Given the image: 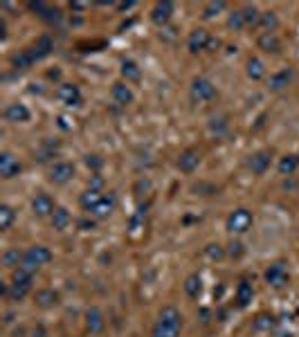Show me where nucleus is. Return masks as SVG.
<instances>
[{
    "mask_svg": "<svg viewBox=\"0 0 299 337\" xmlns=\"http://www.w3.org/2000/svg\"><path fill=\"white\" fill-rule=\"evenodd\" d=\"M180 328H182V315L178 313L176 306H164L153 326V337H178Z\"/></svg>",
    "mask_w": 299,
    "mask_h": 337,
    "instance_id": "obj_1",
    "label": "nucleus"
},
{
    "mask_svg": "<svg viewBox=\"0 0 299 337\" xmlns=\"http://www.w3.org/2000/svg\"><path fill=\"white\" fill-rule=\"evenodd\" d=\"M31 279H34V274H27V272H23V270H16L12 283L3 286V294L9 299V302H23V299L27 297V292L31 290Z\"/></svg>",
    "mask_w": 299,
    "mask_h": 337,
    "instance_id": "obj_2",
    "label": "nucleus"
},
{
    "mask_svg": "<svg viewBox=\"0 0 299 337\" xmlns=\"http://www.w3.org/2000/svg\"><path fill=\"white\" fill-rule=\"evenodd\" d=\"M50 261H52V252L43 245H34V247H29V250H25L18 270H23V272H27V274H34L36 270L43 268L45 263H50Z\"/></svg>",
    "mask_w": 299,
    "mask_h": 337,
    "instance_id": "obj_3",
    "label": "nucleus"
},
{
    "mask_svg": "<svg viewBox=\"0 0 299 337\" xmlns=\"http://www.w3.org/2000/svg\"><path fill=\"white\" fill-rule=\"evenodd\" d=\"M252 222H254L252 211H248V209H234L232 214L227 216V230L232 232V234H245V232L252 227Z\"/></svg>",
    "mask_w": 299,
    "mask_h": 337,
    "instance_id": "obj_4",
    "label": "nucleus"
},
{
    "mask_svg": "<svg viewBox=\"0 0 299 337\" xmlns=\"http://www.w3.org/2000/svg\"><path fill=\"white\" fill-rule=\"evenodd\" d=\"M191 99L193 101H212L216 99V88H214L212 81L207 79H196L191 84Z\"/></svg>",
    "mask_w": 299,
    "mask_h": 337,
    "instance_id": "obj_5",
    "label": "nucleus"
},
{
    "mask_svg": "<svg viewBox=\"0 0 299 337\" xmlns=\"http://www.w3.org/2000/svg\"><path fill=\"white\" fill-rule=\"evenodd\" d=\"M263 277L272 288H283L288 283V279H290V274H288V268L283 266V263H272V266L265 270Z\"/></svg>",
    "mask_w": 299,
    "mask_h": 337,
    "instance_id": "obj_6",
    "label": "nucleus"
},
{
    "mask_svg": "<svg viewBox=\"0 0 299 337\" xmlns=\"http://www.w3.org/2000/svg\"><path fill=\"white\" fill-rule=\"evenodd\" d=\"M20 171H23V164H20L12 153H9V151L0 153V175H3L5 180L16 178V175L20 173Z\"/></svg>",
    "mask_w": 299,
    "mask_h": 337,
    "instance_id": "obj_7",
    "label": "nucleus"
},
{
    "mask_svg": "<svg viewBox=\"0 0 299 337\" xmlns=\"http://www.w3.org/2000/svg\"><path fill=\"white\" fill-rule=\"evenodd\" d=\"M31 209H34V214L39 216V218H45V216L54 214L56 205H54L50 194H36L34 200H31Z\"/></svg>",
    "mask_w": 299,
    "mask_h": 337,
    "instance_id": "obj_8",
    "label": "nucleus"
},
{
    "mask_svg": "<svg viewBox=\"0 0 299 337\" xmlns=\"http://www.w3.org/2000/svg\"><path fill=\"white\" fill-rule=\"evenodd\" d=\"M115 207H117V196H115V194H104L102 200L94 205V209L90 211V214H92L97 220H104V218H108V216L113 214Z\"/></svg>",
    "mask_w": 299,
    "mask_h": 337,
    "instance_id": "obj_9",
    "label": "nucleus"
},
{
    "mask_svg": "<svg viewBox=\"0 0 299 337\" xmlns=\"http://www.w3.org/2000/svg\"><path fill=\"white\" fill-rule=\"evenodd\" d=\"M56 97H59L61 103H65V106H79L81 103V90H79V86L75 84H61L59 90H56Z\"/></svg>",
    "mask_w": 299,
    "mask_h": 337,
    "instance_id": "obj_10",
    "label": "nucleus"
},
{
    "mask_svg": "<svg viewBox=\"0 0 299 337\" xmlns=\"http://www.w3.org/2000/svg\"><path fill=\"white\" fill-rule=\"evenodd\" d=\"M86 328L90 335H99L104 328H106V319H104V313L99 308H88L86 310Z\"/></svg>",
    "mask_w": 299,
    "mask_h": 337,
    "instance_id": "obj_11",
    "label": "nucleus"
},
{
    "mask_svg": "<svg viewBox=\"0 0 299 337\" xmlns=\"http://www.w3.org/2000/svg\"><path fill=\"white\" fill-rule=\"evenodd\" d=\"M72 175H75V167H72L70 162H56L54 167L50 169V180L56 184H65L72 180Z\"/></svg>",
    "mask_w": 299,
    "mask_h": 337,
    "instance_id": "obj_12",
    "label": "nucleus"
},
{
    "mask_svg": "<svg viewBox=\"0 0 299 337\" xmlns=\"http://www.w3.org/2000/svg\"><path fill=\"white\" fill-rule=\"evenodd\" d=\"M198 164H201V155H198L196 148H187V151H182L180 158H178V169H180L182 173H193V171L198 169Z\"/></svg>",
    "mask_w": 299,
    "mask_h": 337,
    "instance_id": "obj_13",
    "label": "nucleus"
},
{
    "mask_svg": "<svg viewBox=\"0 0 299 337\" xmlns=\"http://www.w3.org/2000/svg\"><path fill=\"white\" fill-rule=\"evenodd\" d=\"M209 43H212V36H209L207 29H193L187 39V48L191 52H201V50H207Z\"/></svg>",
    "mask_w": 299,
    "mask_h": 337,
    "instance_id": "obj_14",
    "label": "nucleus"
},
{
    "mask_svg": "<svg viewBox=\"0 0 299 337\" xmlns=\"http://www.w3.org/2000/svg\"><path fill=\"white\" fill-rule=\"evenodd\" d=\"M110 95H113V101L119 103V106H128V103L133 101V90H130L128 84H124V81L113 84V88H110Z\"/></svg>",
    "mask_w": 299,
    "mask_h": 337,
    "instance_id": "obj_15",
    "label": "nucleus"
},
{
    "mask_svg": "<svg viewBox=\"0 0 299 337\" xmlns=\"http://www.w3.org/2000/svg\"><path fill=\"white\" fill-rule=\"evenodd\" d=\"M5 119L7 122H12V124H16V122H27L29 119V108L25 106V103H9L7 108H5Z\"/></svg>",
    "mask_w": 299,
    "mask_h": 337,
    "instance_id": "obj_16",
    "label": "nucleus"
},
{
    "mask_svg": "<svg viewBox=\"0 0 299 337\" xmlns=\"http://www.w3.org/2000/svg\"><path fill=\"white\" fill-rule=\"evenodd\" d=\"M270 158L272 155L268 153V151H259V153H254L250 158V162H248V167H250V171L254 175H263L265 171H268V167H270Z\"/></svg>",
    "mask_w": 299,
    "mask_h": 337,
    "instance_id": "obj_17",
    "label": "nucleus"
},
{
    "mask_svg": "<svg viewBox=\"0 0 299 337\" xmlns=\"http://www.w3.org/2000/svg\"><path fill=\"white\" fill-rule=\"evenodd\" d=\"M171 14H173V3H157L153 12H151V18H153L155 25H164L169 23Z\"/></svg>",
    "mask_w": 299,
    "mask_h": 337,
    "instance_id": "obj_18",
    "label": "nucleus"
},
{
    "mask_svg": "<svg viewBox=\"0 0 299 337\" xmlns=\"http://www.w3.org/2000/svg\"><path fill=\"white\" fill-rule=\"evenodd\" d=\"M259 48L263 50V52H279L281 50V41H279V36H277L275 32H263L259 36Z\"/></svg>",
    "mask_w": 299,
    "mask_h": 337,
    "instance_id": "obj_19",
    "label": "nucleus"
},
{
    "mask_svg": "<svg viewBox=\"0 0 299 337\" xmlns=\"http://www.w3.org/2000/svg\"><path fill=\"white\" fill-rule=\"evenodd\" d=\"M36 304L41 306V308H54L56 304H59V292H54L52 288H43L36 292Z\"/></svg>",
    "mask_w": 299,
    "mask_h": 337,
    "instance_id": "obj_20",
    "label": "nucleus"
},
{
    "mask_svg": "<svg viewBox=\"0 0 299 337\" xmlns=\"http://www.w3.org/2000/svg\"><path fill=\"white\" fill-rule=\"evenodd\" d=\"M70 222H72L70 211L63 209V207H56L54 214H52V227H54V230H59V232H63V230H68V227H70Z\"/></svg>",
    "mask_w": 299,
    "mask_h": 337,
    "instance_id": "obj_21",
    "label": "nucleus"
},
{
    "mask_svg": "<svg viewBox=\"0 0 299 337\" xmlns=\"http://www.w3.org/2000/svg\"><path fill=\"white\" fill-rule=\"evenodd\" d=\"M122 77L126 79V84H128V81H140L142 72H140L138 63H135V61H130V59H124L122 61Z\"/></svg>",
    "mask_w": 299,
    "mask_h": 337,
    "instance_id": "obj_22",
    "label": "nucleus"
},
{
    "mask_svg": "<svg viewBox=\"0 0 299 337\" xmlns=\"http://www.w3.org/2000/svg\"><path fill=\"white\" fill-rule=\"evenodd\" d=\"M248 77L252 81H259L265 77V65L261 59H256V56H252V59L248 61Z\"/></svg>",
    "mask_w": 299,
    "mask_h": 337,
    "instance_id": "obj_23",
    "label": "nucleus"
},
{
    "mask_svg": "<svg viewBox=\"0 0 299 337\" xmlns=\"http://www.w3.org/2000/svg\"><path fill=\"white\" fill-rule=\"evenodd\" d=\"M252 302V286L248 281H241L239 288H236V304H239V308H245Z\"/></svg>",
    "mask_w": 299,
    "mask_h": 337,
    "instance_id": "obj_24",
    "label": "nucleus"
},
{
    "mask_svg": "<svg viewBox=\"0 0 299 337\" xmlns=\"http://www.w3.org/2000/svg\"><path fill=\"white\" fill-rule=\"evenodd\" d=\"M290 79H292V70H281L270 77V88L272 90H281V88H286L290 84Z\"/></svg>",
    "mask_w": 299,
    "mask_h": 337,
    "instance_id": "obj_25",
    "label": "nucleus"
},
{
    "mask_svg": "<svg viewBox=\"0 0 299 337\" xmlns=\"http://www.w3.org/2000/svg\"><path fill=\"white\" fill-rule=\"evenodd\" d=\"M102 196H104L102 191L88 189L86 194H83L81 198H79V202H81V207H83V209H86V211H92V209H94V205H97V202L102 200Z\"/></svg>",
    "mask_w": 299,
    "mask_h": 337,
    "instance_id": "obj_26",
    "label": "nucleus"
},
{
    "mask_svg": "<svg viewBox=\"0 0 299 337\" xmlns=\"http://www.w3.org/2000/svg\"><path fill=\"white\" fill-rule=\"evenodd\" d=\"M203 290V281L198 274H189V277L185 279V292L189 294V297H198Z\"/></svg>",
    "mask_w": 299,
    "mask_h": 337,
    "instance_id": "obj_27",
    "label": "nucleus"
},
{
    "mask_svg": "<svg viewBox=\"0 0 299 337\" xmlns=\"http://www.w3.org/2000/svg\"><path fill=\"white\" fill-rule=\"evenodd\" d=\"M23 254H25V252H20L18 247H14V250H7V252L3 254V266H7V268H18L20 261H23Z\"/></svg>",
    "mask_w": 299,
    "mask_h": 337,
    "instance_id": "obj_28",
    "label": "nucleus"
},
{
    "mask_svg": "<svg viewBox=\"0 0 299 337\" xmlns=\"http://www.w3.org/2000/svg\"><path fill=\"white\" fill-rule=\"evenodd\" d=\"M297 164H299V158H295V155H286V158L279 160V173L281 175H292L295 169H297Z\"/></svg>",
    "mask_w": 299,
    "mask_h": 337,
    "instance_id": "obj_29",
    "label": "nucleus"
},
{
    "mask_svg": "<svg viewBox=\"0 0 299 337\" xmlns=\"http://www.w3.org/2000/svg\"><path fill=\"white\" fill-rule=\"evenodd\" d=\"M16 211L9 205H0V230H9L14 225Z\"/></svg>",
    "mask_w": 299,
    "mask_h": 337,
    "instance_id": "obj_30",
    "label": "nucleus"
},
{
    "mask_svg": "<svg viewBox=\"0 0 299 337\" xmlns=\"http://www.w3.org/2000/svg\"><path fill=\"white\" fill-rule=\"evenodd\" d=\"M50 50H52V39H50V36H41V39L36 41V45L31 48V52H34L36 59L47 56V54H50Z\"/></svg>",
    "mask_w": 299,
    "mask_h": 337,
    "instance_id": "obj_31",
    "label": "nucleus"
},
{
    "mask_svg": "<svg viewBox=\"0 0 299 337\" xmlns=\"http://www.w3.org/2000/svg\"><path fill=\"white\" fill-rule=\"evenodd\" d=\"M31 9H36V12H43L41 14V18H45V20H56L59 18V9H52V7H47V5H43V3H31L29 5Z\"/></svg>",
    "mask_w": 299,
    "mask_h": 337,
    "instance_id": "obj_32",
    "label": "nucleus"
},
{
    "mask_svg": "<svg viewBox=\"0 0 299 337\" xmlns=\"http://www.w3.org/2000/svg\"><path fill=\"white\" fill-rule=\"evenodd\" d=\"M261 25L265 27V32H275L277 25H279V18H277L275 12H265L261 14Z\"/></svg>",
    "mask_w": 299,
    "mask_h": 337,
    "instance_id": "obj_33",
    "label": "nucleus"
},
{
    "mask_svg": "<svg viewBox=\"0 0 299 337\" xmlns=\"http://www.w3.org/2000/svg\"><path fill=\"white\" fill-rule=\"evenodd\" d=\"M209 131L216 133V135L227 133V119H225V117H214L212 122H209Z\"/></svg>",
    "mask_w": 299,
    "mask_h": 337,
    "instance_id": "obj_34",
    "label": "nucleus"
},
{
    "mask_svg": "<svg viewBox=\"0 0 299 337\" xmlns=\"http://www.w3.org/2000/svg\"><path fill=\"white\" fill-rule=\"evenodd\" d=\"M193 194H198V196H214V194H218V189L214 184H209V182H198V184H193Z\"/></svg>",
    "mask_w": 299,
    "mask_h": 337,
    "instance_id": "obj_35",
    "label": "nucleus"
},
{
    "mask_svg": "<svg viewBox=\"0 0 299 337\" xmlns=\"http://www.w3.org/2000/svg\"><path fill=\"white\" fill-rule=\"evenodd\" d=\"M272 326H275V319L270 315H259L254 319V330H270Z\"/></svg>",
    "mask_w": 299,
    "mask_h": 337,
    "instance_id": "obj_36",
    "label": "nucleus"
},
{
    "mask_svg": "<svg viewBox=\"0 0 299 337\" xmlns=\"http://www.w3.org/2000/svg\"><path fill=\"white\" fill-rule=\"evenodd\" d=\"M243 18H245V25L250 27V25H256V23H259V20H261V14L256 12V7H245V9H243Z\"/></svg>",
    "mask_w": 299,
    "mask_h": 337,
    "instance_id": "obj_37",
    "label": "nucleus"
},
{
    "mask_svg": "<svg viewBox=\"0 0 299 337\" xmlns=\"http://www.w3.org/2000/svg\"><path fill=\"white\" fill-rule=\"evenodd\" d=\"M227 25H229L232 29H243V27H248V25H245V18H243V12H234L232 16H229Z\"/></svg>",
    "mask_w": 299,
    "mask_h": 337,
    "instance_id": "obj_38",
    "label": "nucleus"
},
{
    "mask_svg": "<svg viewBox=\"0 0 299 337\" xmlns=\"http://www.w3.org/2000/svg\"><path fill=\"white\" fill-rule=\"evenodd\" d=\"M223 9H225V3H209L207 7H205V18L216 16V14L223 12Z\"/></svg>",
    "mask_w": 299,
    "mask_h": 337,
    "instance_id": "obj_39",
    "label": "nucleus"
},
{
    "mask_svg": "<svg viewBox=\"0 0 299 337\" xmlns=\"http://www.w3.org/2000/svg\"><path fill=\"white\" fill-rule=\"evenodd\" d=\"M207 256L209 258H223L225 256V250L220 245H207Z\"/></svg>",
    "mask_w": 299,
    "mask_h": 337,
    "instance_id": "obj_40",
    "label": "nucleus"
},
{
    "mask_svg": "<svg viewBox=\"0 0 299 337\" xmlns=\"http://www.w3.org/2000/svg\"><path fill=\"white\" fill-rule=\"evenodd\" d=\"M227 254H229V256H241V254H243V243H241V241H232V243H229Z\"/></svg>",
    "mask_w": 299,
    "mask_h": 337,
    "instance_id": "obj_41",
    "label": "nucleus"
},
{
    "mask_svg": "<svg viewBox=\"0 0 299 337\" xmlns=\"http://www.w3.org/2000/svg\"><path fill=\"white\" fill-rule=\"evenodd\" d=\"M86 164H88V167H92V169H99V167L104 164V160L99 158V155H88V158H86Z\"/></svg>",
    "mask_w": 299,
    "mask_h": 337,
    "instance_id": "obj_42",
    "label": "nucleus"
},
{
    "mask_svg": "<svg viewBox=\"0 0 299 337\" xmlns=\"http://www.w3.org/2000/svg\"><path fill=\"white\" fill-rule=\"evenodd\" d=\"M104 186V180H102V175L99 173H94L92 175V180H90V189H94V191H99Z\"/></svg>",
    "mask_w": 299,
    "mask_h": 337,
    "instance_id": "obj_43",
    "label": "nucleus"
},
{
    "mask_svg": "<svg viewBox=\"0 0 299 337\" xmlns=\"http://www.w3.org/2000/svg\"><path fill=\"white\" fill-rule=\"evenodd\" d=\"M79 227H81L83 232H90V230H94V220H88V218H81L79 220Z\"/></svg>",
    "mask_w": 299,
    "mask_h": 337,
    "instance_id": "obj_44",
    "label": "nucleus"
},
{
    "mask_svg": "<svg viewBox=\"0 0 299 337\" xmlns=\"http://www.w3.org/2000/svg\"><path fill=\"white\" fill-rule=\"evenodd\" d=\"M31 337H45V330H43V326H39V328L34 330V335Z\"/></svg>",
    "mask_w": 299,
    "mask_h": 337,
    "instance_id": "obj_45",
    "label": "nucleus"
},
{
    "mask_svg": "<svg viewBox=\"0 0 299 337\" xmlns=\"http://www.w3.org/2000/svg\"><path fill=\"white\" fill-rule=\"evenodd\" d=\"M201 317H203V321H209L207 317H209V310H201Z\"/></svg>",
    "mask_w": 299,
    "mask_h": 337,
    "instance_id": "obj_46",
    "label": "nucleus"
}]
</instances>
